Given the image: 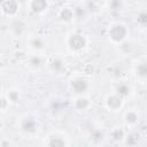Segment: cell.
Instances as JSON below:
<instances>
[{
  "label": "cell",
  "instance_id": "cell-1",
  "mask_svg": "<svg viewBox=\"0 0 147 147\" xmlns=\"http://www.w3.org/2000/svg\"><path fill=\"white\" fill-rule=\"evenodd\" d=\"M129 34V31L126 26L122 23H115L111 26H109L108 30V37L109 39L115 44H123Z\"/></svg>",
  "mask_w": 147,
  "mask_h": 147
},
{
  "label": "cell",
  "instance_id": "cell-2",
  "mask_svg": "<svg viewBox=\"0 0 147 147\" xmlns=\"http://www.w3.org/2000/svg\"><path fill=\"white\" fill-rule=\"evenodd\" d=\"M68 48L72 52H79L86 46V38L79 33H72L67 39Z\"/></svg>",
  "mask_w": 147,
  "mask_h": 147
},
{
  "label": "cell",
  "instance_id": "cell-3",
  "mask_svg": "<svg viewBox=\"0 0 147 147\" xmlns=\"http://www.w3.org/2000/svg\"><path fill=\"white\" fill-rule=\"evenodd\" d=\"M18 126H20V130L26 134H32V133L37 132V130H38V124L36 122V119L30 116L22 117Z\"/></svg>",
  "mask_w": 147,
  "mask_h": 147
},
{
  "label": "cell",
  "instance_id": "cell-4",
  "mask_svg": "<svg viewBox=\"0 0 147 147\" xmlns=\"http://www.w3.org/2000/svg\"><path fill=\"white\" fill-rule=\"evenodd\" d=\"M70 86H71V90L76 93V94H84L87 90H88V82L83 78V77H75L71 83H70Z\"/></svg>",
  "mask_w": 147,
  "mask_h": 147
},
{
  "label": "cell",
  "instance_id": "cell-5",
  "mask_svg": "<svg viewBox=\"0 0 147 147\" xmlns=\"http://www.w3.org/2000/svg\"><path fill=\"white\" fill-rule=\"evenodd\" d=\"M1 11L6 16H15L18 11V3L16 0H2L1 1Z\"/></svg>",
  "mask_w": 147,
  "mask_h": 147
},
{
  "label": "cell",
  "instance_id": "cell-6",
  "mask_svg": "<svg viewBox=\"0 0 147 147\" xmlns=\"http://www.w3.org/2000/svg\"><path fill=\"white\" fill-rule=\"evenodd\" d=\"M122 105H123V98L116 93L108 95L106 98V107L110 111H117L118 109L122 108Z\"/></svg>",
  "mask_w": 147,
  "mask_h": 147
},
{
  "label": "cell",
  "instance_id": "cell-7",
  "mask_svg": "<svg viewBox=\"0 0 147 147\" xmlns=\"http://www.w3.org/2000/svg\"><path fill=\"white\" fill-rule=\"evenodd\" d=\"M26 45L33 52H40L46 47L45 40L39 36H30L28 41H26Z\"/></svg>",
  "mask_w": 147,
  "mask_h": 147
},
{
  "label": "cell",
  "instance_id": "cell-8",
  "mask_svg": "<svg viewBox=\"0 0 147 147\" xmlns=\"http://www.w3.org/2000/svg\"><path fill=\"white\" fill-rule=\"evenodd\" d=\"M134 75L140 82H147V60L137 62L134 65Z\"/></svg>",
  "mask_w": 147,
  "mask_h": 147
},
{
  "label": "cell",
  "instance_id": "cell-9",
  "mask_svg": "<svg viewBox=\"0 0 147 147\" xmlns=\"http://www.w3.org/2000/svg\"><path fill=\"white\" fill-rule=\"evenodd\" d=\"M45 144L48 146H65V145H68L64 136H61L59 132H52L47 137V141H45Z\"/></svg>",
  "mask_w": 147,
  "mask_h": 147
},
{
  "label": "cell",
  "instance_id": "cell-10",
  "mask_svg": "<svg viewBox=\"0 0 147 147\" xmlns=\"http://www.w3.org/2000/svg\"><path fill=\"white\" fill-rule=\"evenodd\" d=\"M48 67H49V69H51L53 72L60 74L61 71L64 70L65 63H64V60H63L61 56H54V57H52V60L48 62Z\"/></svg>",
  "mask_w": 147,
  "mask_h": 147
},
{
  "label": "cell",
  "instance_id": "cell-11",
  "mask_svg": "<svg viewBox=\"0 0 147 147\" xmlns=\"http://www.w3.org/2000/svg\"><path fill=\"white\" fill-rule=\"evenodd\" d=\"M29 6H30V9L33 13L40 14V13H44L45 10H47L48 0H31Z\"/></svg>",
  "mask_w": 147,
  "mask_h": 147
},
{
  "label": "cell",
  "instance_id": "cell-12",
  "mask_svg": "<svg viewBox=\"0 0 147 147\" xmlns=\"http://www.w3.org/2000/svg\"><path fill=\"white\" fill-rule=\"evenodd\" d=\"M74 106L77 110H86L88 107H90V100L86 98V96H83V95H79L75 102H74Z\"/></svg>",
  "mask_w": 147,
  "mask_h": 147
},
{
  "label": "cell",
  "instance_id": "cell-13",
  "mask_svg": "<svg viewBox=\"0 0 147 147\" xmlns=\"http://www.w3.org/2000/svg\"><path fill=\"white\" fill-rule=\"evenodd\" d=\"M130 91H131V88H130V86H129L126 83H119V84L116 86V88H115V93L118 94V95L122 96V98L127 96V95L130 94Z\"/></svg>",
  "mask_w": 147,
  "mask_h": 147
},
{
  "label": "cell",
  "instance_id": "cell-14",
  "mask_svg": "<svg viewBox=\"0 0 147 147\" xmlns=\"http://www.w3.org/2000/svg\"><path fill=\"white\" fill-rule=\"evenodd\" d=\"M28 64L30 67H32V68H40L44 64V60H42V57L40 55L36 54V55H32V56L29 57Z\"/></svg>",
  "mask_w": 147,
  "mask_h": 147
},
{
  "label": "cell",
  "instance_id": "cell-15",
  "mask_svg": "<svg viewBox=\"0 0 147 147\" xmlns=\"http://www.w3.org/2000/svg\"><path fill=\"white\" fill-rule=\"evenodd\" d=\"M138 118H139L138 114L136 111H133V110H130V111H127L125 114V122L129 125H134L138 122Z\"/></svg>",
  "mask_w": 147,
  "mask_h": 147
},
{
  "label": "cell",
  "instance_id": "cell-16",
  "mask_svg": "<svg viewBox=\"0 0 147 147\" xmlns=\"http://www.w3.org/2000/svg\"><path fill=\"white\" fill-rule=\"evenodd\" d=\"M137 23L141 26H147V9H142L137 14Z\"/></svg>",
  "mask_w": 147,
  "mask_h": 147
},
{
  "label": "cell",
  "instance_id": "cell-17",
  "mask_svg": "<svg viewBox=\"0 0 147 147\" xmlns=\"http://www.w3.org/2000/svg\"><path fill=\"white\" fill-rule=\"evenodd\" d=\"M59 16H60V18L62 21L68 22V21H70L74 17V11L70 8H62V10L60 11V15Z\"/></svg>",
  "mask_w": 147,
  "mask_h": 147
},
{
  "label": "cell",
  "instance_id": "cell-18",
  "mask_svg": "<svg viewBox=\"0 0 147 147\" xmlns=\"http://www.w3.org/2000/svg\"><path fill=\"white\" fill-rule=\"evenodd\" d=\"M24 24L21 22V21H15L13 24H11V31L15 33V34H22L24 32Z\"/></svg>",
  "mask_w": 147,
  "mask_h": 147
},
{
  "label": "cell",
  "instance_id": "cell-19",
  "mask_svg": "<svg viewBox=\"0 0 147 147\" xmlns=\"http://www.w3.org/2000/svg\"><path fill=\"white\" fill-rule=\"evenodd\" d=\"M7 99L9 100V102H13V103H16L18 100H20V93H18V91H16V90H10V91H8V93H7Z\"/></svg>",
  "mask_w": 147,
  "mask_h": 147
},
{
  "label": "cell",
  "instance_id": "cell-20",
  "mask_svg": "<svg viewBox=\"0 0 147 147\" xmlns=\"http://www.w3.org/2000/svg\"><path fill=\"white\" fill-rule=\"evenodd\" d=\"M111 137H113V139H115V140H122L123 138H124V132L121 130V129H115L113 132H111Z\"/></svg>",
  "mask_w": 147,
  "mask_h": 147
},
{
  "label": "cell",
  "instance_id": "cell-21",
  "mask_svg": "<svg viewBox=\"0 0 147 147\" xmlns=\"http://www.w3.org/2000/svg\"><path fill=\"white\" fill-rule=\"evenodd\" d=\"M94 1H95V2H98V3H101V2H103L105 0H94Z\"/></svg>",
  "mask_w": 147,
  "mask_h": 147
}]
</instances>
